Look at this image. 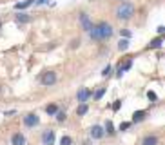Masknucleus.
Wrapping results in <instances>:
<instances>
[{
  "mask_svg": "<svg viewBox=\"0 0 165 145\" xmlns=\"http://www.w3.org/2000/svg\"><path fill=\"white\" fill-rule=\"evenodd\" d=\"M91 96H93V91H89V89H80V91L76 93V100L82 104V102H87Z\"/></svg>",
  "mask_w": 165,
  "mask_h": 145,
  "instance_id": "423d86ee",
  "label": "nucleus"
},
{
  "mask_svg": "<svg viewBox=\"0 0 165 145\" xmlns=\"http://www.w3.org/2000/svg\"><path fill=\"white\" fill-rule=\"evenodd\" d=\"M80 24H82V27H83V31H91V29H93V22L89 20V16H87V15H85V13H83L82 16H80Z\"/></svg>",
  "mask_w": 165,
  "mask_h": 145,
  "instance_id": "6e6552de",
  "label": "nucleus"
},
{
  "mask_svg": "<svg viewBox=\"0 0 165 145\" xmlns=\"http://www.w3.org/2000/svg\"><path fill=\"white\" fill-rule=\"evenodd\" d=\"M29 20H31V18H29L27 15H18V16H16V22H18V24H26V22H29Z\"/></svg>",
  "mask_w": 165,
  "mask_h": 145,
  "instance_id": "a211bd4d",
  "label": "nucleus"
},
{
  "mask_svg": "<svg viewBox=\"0 0 165 145\" xmlns=\"http://www.w3.org/2000/svg\"><path fill=\"white\" fill-rule=\"evenodd\" d=\"M42 143L44 145H53L54 143V131H51V129L44 131V133H42Z\"/></svg>",
  "mask_w": 165,
  "mask_h": 145,
  "instance_id": "20e7f679",
  "label": "nucleus"
},
{
  "mask_svg": "<svg viewBox=\"0 0 165 145\" xmlns=\"http://www.w3.org/2000/svg\"><path fill=\"white\" fill-rule=\"evenodd\" d=\"M73 140L69 138V136H62V140H60V145H71Z\"/></svg>",
  "mask_w": 165,
  "mask_h": 145,
  "instance_id": "aec40b11",
  "label": "nucleus"
},
{
  "mask_svg": "<svg viewBox=\"0 0 165 145\" xmlns=\"http://www.w3.org/2000/svg\"><path fill=\"white\" fill-rule=\"evenodd\" d=\"M127 47H129V38H124V40L118 42V49H120V51H125Z\"/></svg>",
  "mask_w": 165,
  "mask_h": 145,
  "instance_id": "dca6fc26",
  "label": "nucleus"
},
{
  "mask_svg": "<svg viewBox=\"0 0 165 145\" xmlns=\"http://www.w3.org/2000/svg\"><path fill=\"white\" fill-rule=\"evenodd\" d=\"M147 98H149V100H156V93H153V91H147Z\"/></svg>",
  "mask_w": 165,
  "mask_h": 145,
  "instance_id": "393cba45",
  "label": "nucleus"
},
{
  "mask_svg": "<svg viewBox=\"0 0 165 145\" xmlns=\"http://www.w3.org/2000/svg\"><path fill=\"white\" fill-rule=\"evenodd\" d=\"M133 15H134V6L129 2H122L116 7V18H120V20H129V18H133Z\"/></svg>",
  "mask_w": 165,
  "mask_h": 145,
  "instance_id": "f03ea898",
  "label": "nucleus"
},
{
  "mask_svg": "<svg viewBox=\"0 0 165 145\" xmlns=\"http://www.w3.org/2000/svg\"><path fill=\"white\" fill-rule=\"evenodd\" d=\"M163 31H165V27L163 26H160V27H158V35H163Z\"/></svg>",
  "mask_w": 165,
  "mask_h": 145,
  "instance_id": "cd10ccee",
  "label": "nucleus"
},
{
  "mask_svg": "<svg viewBox=\"0 0 165 145\" xmlns=\"http://www.w3.org/2000/svg\"><path fill=\"white\" fill-rule=\"evenodd\" d=\"M103 127H100V125H93L91 127V138H94V140H100V138H103Z\"/></svg>",
  "mask_w": 165,
  "mask_h": 145,
  "instance_id": "0eeeda50",
  "label": "nucleus"
},
{
  "mask_svg": "<svg viewBox=\"0 0 165 145\" xmlns=\"http://www.w3.org/2000/svg\"><path fill=\"white\" fill-rule=\"evenodd\" d=\"M162 42H163V38H162V36H158V38H154V40L149 42L147 49H158V47H162Z\"/></svg>",
  "mask_w": 165,
  "mask_h": 145,
  "instance_id": "9d476101",
  "label": "nucleus"
},
{
  "mask_svg": "<svg viewBox=\"0 0 165 145\" xmlns=\"http://www.w3.org/2000/svg\"><path fill=\"white\" fill-rule=\"evenodd\" d=\"M85 113H87V104L82 102V104L78 105V109H76V114H78V116H83Z\"/></svg>",
  "mask_w": 165,
  "mask_h": 145,
  "instance_id": "2eb2a0df",
  "label": "nucleus"
},
{
  "mask_svg": "<svg viewBox=\"0 0 165 145\" xmlns=\"http://www.w3.org/2000/svg\"><path fill=\"white\" fill-rule=\"evenodd\" d=\"M44 85H53V83H56V72H44V76H42V80H40Z\"/></svg>",
  "mask_w": 165,
  "mask_h": 145,
  "instance_id": "39448f33",
  "label": "nucleus"
},
{
  "mask_svg": "<svg viewBox=\"0 0 165 145\" xmlns=\"http://www.w3.org/2000/svg\"><path fill=\"white\" fill-rule=\"evenodd\" d=\"M33 4V0H26V2H18V4H15V9H26V7H29Z\"/></svg>",
  "mask_w": 165,
  "mask_h": 145,
  "instance_id": "f8f14e48",
  "label": "nucleus"
},
{
  "mask_svg": "<svg viewBox=\"0 0 165 145\" xmlns=\"http://www.w3.org/2000/svg\"><path fill=\"white\" fill-rule=\"evenodd\" d=\"M129 127H131V122H124V124L120 125V131H127Z\"/></svg>",
  "mask_w": 165,
  "mask_h": 145,
  "instance_id": "5701e85b",
  "label": "nucleus"
},
{
  "mask_svg": "<svg viewBox=\"0 0 165 145\" xmlns=\"http://www.w3.org/2000/svg\"><path fill=\"white\" fill-rule=\"evenodd\" d=\"M103 133H107V134H111V136L116 133V131H114V127H113V122H107V124H105V127H103Z\"/></svg>",
  "mask_w": 165,
  "mask_h": 145,
  "instance_id": "ddd939ff",
  "label": "nucleus"
},
{
  "mask_svg": "<svg viewBox=\"0 0 165 145\" xmlns=\"http://www.w3.org/2000/svg\"><path fill=\"white\" fill-rule=\"evenodd\" d=\"M120 107H122V100H116V102L113 104V111H118Z\"/></svg>",
  "mask_w": 165,
  "mask_h": 145,
  "instance_id": "4be33fe9",
  "label": "nucleus"
},
{
  "mask_svg": "<svg viewBox=\"0 0 165 145\" xmlns=\"http://www.w3.org/2000/svg\"><path fill=\"white\" fill-rule=\"evenodd\" d=\"M118 2H124V0H118Z\"/></svg>",
  "mask_w": 165,
  "mask_h": 145,
  "instance_id": "7c9ffc66",
  "label": "nucleus"
},
{
  "mask_svg": "<svg viewBox=\"0 0 165 145\" xmlns=\"http://www.w3.org/2000/svg\"><path fill=\"white\" fill-rule=\"evenodd\" d=\"M122 35H124L125 38H129V36H131V31H127V29H124V31H122Z\"/></svg>",
  "mask_w": 165,
  "mask_h": 145,
  "instance_id": "bb28decb",
  "label": "nucleus"
},
{
  "mask_svg": "<svg viewBox=\"0 0 165 145\" xmlns=\"http://www.w3.org/2000/svg\"><path fill=\"white\" fill-rule=\"evenodd\" d=\"M40 124V118H38V114L36 113H29L24 116V125L26 127H35V125Z\"/></svg>",
  "mask_w": 165,
  "mask_h": 145,
  "instance_id": "7ed1b4c3",
  "label": "nucleus"
},
{
  "mask_svg": "<svg viewBox=\"0 0 165 145\" xmlns=\"http://www.w3.org/2000/svg\"><path fill=\"white\" fill-rule=\"evenodd\" d=\"M89 35H91L93 40H105V38L113 36V27L107 22H100V24L93 26V29L89 31Z\"/></svg>",
  "mask_w": 165,
  "mask_h": 145,
  "instance_id": "f257e3e1",
  "label": "nucleus"
},
{
  "mask_svg": "<svg viewBox=\"0 0 165 145\" xmlns=\"http://www.w3.org/2000/svg\"><path fill=\"white\" fill-rule=\"evenodd\" d=\"M103 93H105V89H100L98 93L94 94V98H96V100H100V98H102V96H103Z\"/></svg>",
  "mask_w": 165,
  "mask_h": 145,
  "instance_id": "b1692460",
  "label": "nucleus"
},
{
  "mask_svg": "<svg viewBox=\"0 0 165 145\" xmlns=\"http://www.w3.org/2000/svg\"><path fill=\"white\" fill-rule=\"evenodd\" d=\"M11 143L13 145H27V142H26V136L22 134V133H16L11 138Z\"/></svg>",
  "mask_w": 165,
  "mask_h": 145,
  "instance_id": "1a4fd4ad",
  "label": "nucleus"
},
{
  "mask_svg": "<svg viewBox=\"0 0 165 145\" xmlns=\"http://www.w3.org/2000/svg\"><path fill=\"white\" fill-rule=\"evenodd\" d=\"M36 2H38V4H42V2H44V0H36Z\"/></svg>",
  "mask_w": 165,
  "mask_h": 145,
  "instance_id": "c85d7f7f",
  "label": "nucleus"
},
{
  "mask_svg": "<svg viewBox=\"0 0 165 145\" xmlns=\"http://www.w3.org/2000/svg\"><path fill=\"white\" fill-rule=\"evenodd\" d=\"M145 111H136V113L133 114V124H138V122H144L145 120Z\"/></svg>",
  "mask_w": 165,
  "mask_h": 145,
  "instance_id": "9b49d317",
  "label": "nucleus"
},
{
  "mask_svg": "<svg viewBox=\"0 0 165 145\" xmlns=\"http://www.w3.org/2000/svg\"><path fill=\"white\" fill-rule=\"evenodd\" d=\"M80 45V40H73V44H71V47L74 49V47H78Z\"/></svg>",
  "mask_w": 165,
  "mask_h": 145,
  "instance_id": "a878e982",
  "label": "nucleus"
},
{
  "mask_svg": "<svg viewBox=\"0 0 165 145\" xmlns=\"http://www.w3.org/2000/svg\"><path fill=\"white\" fill-rule=\"evenodd\" d=\"M56 111H58V105H54V104H51V105H47V107H45V113H47V114H54Z\"/></svg>",
  "mask_w": 165,
  "mask_h": 145,
  "instance_id": "f3484780",
  "label": "nucleus"
},
{
  "mask_svg": "<svg viewBox=\"0 0 165 145\" xmlns=\"http://www.w3.org/2000/svg\"><path fill=\"white\" fill-rule=\"evenodd\" d=\"M111 71H113V69H111V65H107V67H103V71H102V76H109V74H111Z\"/></svg>",
  "mask_w": 165,
  "mask_h": 145,
  "instance_id": "412c9836",
  "label": "nucleus"
},
{
  "mask_svg": "<svg viewBox=\"0 0 165 145\" xmlns=\"http://www.w3.org/2000/svg\"><path fill=\"white\" fill-rule=\"evenodd\" d=\"M0 27H2V22H0Z\"/></svg>",
  "mask_w": 165,
  "mask_h": 145,
  "instance_id": "c756f323",
  "label": "nucleus"
},
{
  "mask_svg": "<svg viewBox=\"0 0 165 145\" xmlns=\"http://www.w3.org/2000/svg\"><path fill=\"white\" fill-rule=\"evenodd\" d=\"M144 145H158V138L156 136H147L144 140Z\"/></svg>",
  "mask_w": 165,
  "mask_h": 145,
  "instance_id": "4468645a",
  "label": "nucleus"
},
{
  "mask_svg": "<svg viewBox=\"0 0 165 145\" xmlns=\"http://www.w3.org/2000/svg\"><path fill=\"white\" fill-rule=\"evenodd\" d=\"M56 120H58V122H65V118H67V116H65V111H56Z\"/></svg>",
  "mask_w": 165,
  "mask_h": 145,
  "instance_id": "6ab92c4d",
  "label": "nucleus"
}]
</instances>
